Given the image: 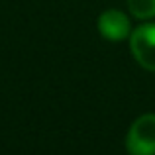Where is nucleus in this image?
<instances>
[{
    "instance_id": "1",
    "label": "nucleus",
    "mask_w": 155,
    "mask_h": 155,
    "mask_svg": "<svg viewBox=\"0 0 155 155\" xmlns=\"http://www.w3.org/2000/svg\"><path fill=\"white\" fill-rule=\"evenodd\" d=\"M126 147L130 155H155V114H143L134 122Z\"/></svg>"
},
{
    "instance_id": "2",
    "label": "nucleus",
    "mask_w": 155,
    "mask_h": 155,
    "mask_svg": "<svg viewBox=\"0 0 155 155\" xmlns=\"http://www.w3.org/2000/svg\"><path fill=\"white\" fill-rule=\"evenodd\" d=\"M130 47L136 61L147 71H155V24H141L130 35Z\"/></svg>"
},
{
    "instance_id": "3",
    "label": "nucleus",
    "mask_w": 155,
    "mask_h": 155,
    "mask_svg": "<svg viewBox=\"0 0 155 155\" xmlns=\"http://www.w3.org/2000/svg\"><path fill=\"white\" fill-rule=\"evenodd\" d=\"M98 31L110 41H122L130 35V18L120 10H106L98 18Z\"/></svg>"
},
{
    "instance_id": "4",
    "label": "nucleus",
    "mask_w": 155,
    "mask_h": 155,
    "mask_svg": "<svg viewBox=\"0 0 155 155\" xmlns=\"http://www.w3.org/2000/svg\"><path fill=\"white\" fill-rule=\"evenodd\" d=\"M128 10L137 20L155 18V0H128Z\"/></svg>"
}]
</instances>
